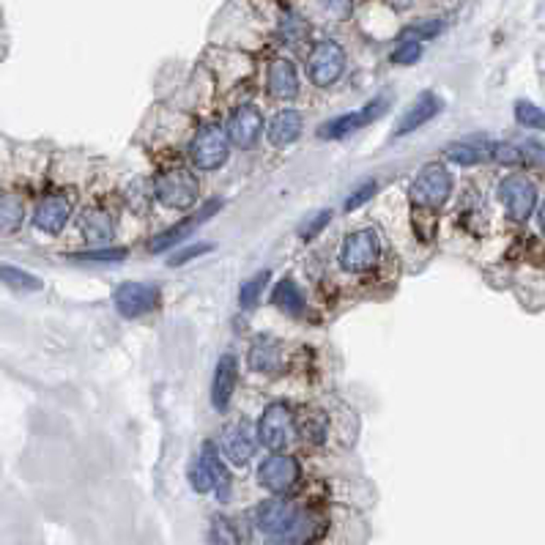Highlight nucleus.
<instances>
[{
  "mask_svg": "<svg viewBox=\"0 0 545 545\" xmlns=\"http://www.w3.org/2000/svg\"><path fill=\"white\" fill-rule=\"evenodd\" d=\"M452 189H455V181H452L449 170L441 162H427L414 176L409 187V197L419 211H439L447 206V200L452 197Z\"/></svg>",
  "mask_w": 545,
  "mask_h": 545,
  "instance_id": "obj_1",
  "label": "nucleus"
},
{
  "mask_svg": "<svg viewBox=\"0 0 545 545\" xmlns=\"http://www.w3.org/2000/svg\"><path fill=\"white\" fill-rule=\"evenodd\" d=\"M151 187H154V197L159 203L173 211H189L200 197V184L187 167L159 170Z\"/></svg>",
  "mask_w": 545,
  "mask_h": 545,
  "instance_id": "obj_2",
  "label": "nucleus"
},
{
  "mask_svg": "<svg viewBox=\"0 0 545 545\" xmlns=\"http://www.w3.org/2000/svg\"><path fill=\"white\" fill-rule=\"evenodd\" d=\"M381 261V239L372 227H357L340 244L337 264L349 274H365Z\"/></svg>",
  "mask_w": 545,
  "mask_h": 545,
  "instance_id": "obj_3",
  "label": "nucleus"
},
{
  "mask_svg": "<svg viewBox=\"0 0 545 545\" xmlns=\"http://www.w3.org/2000/svg\"><path fill=\"white\" fill-rule=\"evenodd\" d=\"M257 441L272 452L288 449L296 439V414L285 403H269L257 419Z\"/></svg>",
  "mask_w": 545,
  "mask_h": 545,
  "instance_id": "obj_4",
  "label": "nucleus"
},
{
  "mask_svg": "<svg viewBox=\"0 0 545 545\" xmlns=\"http://www.w3.org/2000/svg\"><path fill=\"white\" fill-rule=\"evenodd\" d=\"M346 64H349L346 50L332 39H324L307 55V77L315 88H329V85H334L342 77Z\"/></svg>",
  "mask_w": 545,
  "mask_h": 545,
  "instance_id": "obj_5",
  "label": "nucleus"
},
{
  "mask_svg": "<svg viewBox=\"0 0 545 545\" xmlns=\"http://www.w3.org/2000/svg\"><path fill=\"white\" fill-rule=\"evenodd\" d=\"M231 157V140L219 124H203L192 140V165L203 173L219 170Z\"/></svg>",
  "mask_w": 545,
  "mask_h": 545,
  "instance_id": "obj_6",
  "label": "nucleus"
},
{
  "mask_svg": "<svg viewBox=\"0 0 545 545\" xmlns=\"http://www.w3.org/2000/svg\"><path fill=\"white\" fill-rule=\"evenodd\" d=\"M159 288L149 282H121L116 294H112V304H116V312L127 321L142 319L159 307Z\"/></svg>",
  "mask_w": 545,
  "mask_h": 545,
  "instance_id": "obj_7",
  "label": "nucleus"
},
{
  "mask_svg": "<svg viewBox=\"0 0 545 545\" xmlns=\"http://www.w3.org/2000/svg\"><path fill=\"white\" fill-rule=\"evenodd\" d=\"M387 110H389V99H387V96H376L372 102H367L362 110L346 112V116H337V119H332L329 124H324V127L319 129V137H324V140H346V137H351L354 132L370 127L372 121H379Z\"/></svg>",
  "mask_w": 545,
  "mask_h": 545,
  "instance_id": "obj_8",
  "label": "nucleus"
},
{
  "mask_svg": "<svg viewBox=\"0 0 545 545\" xmlns=\"http://www.w3.org/2000/svg\"><path fill=\"white\" fill-rule=\"evenodd\" d=\"M299 474H302L299 461L294 455H285V452H272L266 461L257 466V482L274 496L288 494L299 482Z\"/></svg>",
  "mask_w": 545,
  "mask_h": 545,
  "instance_id": "obj_9",
  "label": "nucleus"
},
{
  "mask_svg": "<svg viewBox=\"0 0 545 545\" xmlns=\"http://www.w3.org/2000/svg\"><path fill=\"white\" fill-rule=\"evenodd\" d=\"M264 129H266V121L261 116V110H257L255 104H249V102L239 104L231 112V119H227V127H225L231 146H236L242 151L255 149L257 140H261V134H264Z\"/></svg>",
  "mask_w": 545,
  "mask_h": 545,
  "instance_id": "obj_10",
  "label": "nucleus"
},
{
  "mask_svg": "<svg viewBox=\"0 0 545 545\" xmlns=\"http://www.w3.org/2000/svg\"><path fill=\"white\" fill-rule=\"evenodd\" d=\"M499 200L504 203L510 219L526 222L532 217L534 206H537V189L526 176L512 173V176H504L499 181Z\"/></svg>",
  "mask_w": 545,
  "mask_h": 545,
  "instance_id": "obj_11",
  "label": "nucleus"
},
{
  "mask_svg": "<svg viewBox=\"0 0 545 545\" xmlns=\"http://www.w3.org/2000/svg\"><path fill=\"white\" fill-rule=\"evenodd\" d=\"M255 436H257L255 427L247 419H234V422H227L225 430H222L219 449L234 466H244V464L252 461V455H255Z\"/></svg>",
  "mask_w": 545,
  "mask_h": 545,
  "instance_id": "obj_12",
  "label": "nucleus"
},
{
  "mask_svg": "<svg viewBox=\"0 0 545 545\" xmlns=\"http://www.w3.org/2000/svg\"><path fill=\"white\" fill-rule=\"evenodd\" d=\"M72 219V200L61 192L44 195L34 209V227L47 236H58Z\"/></svg>",
  "mask_w": 545,
  "mask_h": 545,
  "instance_id": "obj_13",
  "label": "nucleus"
},
{
  "mask_svg": "<svg viewBox=\"0 0 545 545\" xmlns=\"http://www.w3.org/2000/svg\"><path fill=\"white\" fill-rule=\"evenodd\" d=\"M219 209H222V200H219V197L209 200V203H203L197 211H192L189 217H184L179 225L170 227V231L159 234V236L149 244V249H151V252H165V249H170V247H176L181 239H187V236L195 231V227H200L206 219H211Z\"/></svg>",
  "mask_w": 545,
  "mask_h": 545,
  "instance_id": "obj_14",
  "label": "nucleus"
},
{
  "mask_svg": "<svg viewBox=\"0 0 545 545\" xmlns=\"http://www.w3.org/2000/svg\"><path fill=\"white\" fill-rule=\"evenodd\" d=\"M266 88L280 102H294L299 96V72H296V64L291 58H282V55L272 58L269 66H266Z\"/></svg>",
  "mask_w": 545,
  "mask_h": 545,
  "instance_id": "obj_15",
  "label": "nucleus"
},
{
  "mask_svg": "<svg viewBox=\"0 0 545 545\" xmlns=\"http://www.w3.org/2000/svg\"><path fill=\"white\" fill-rule=\"evenodd\" d=\"M299 510L285 499H269L255 510V526L266 534H288Z\"/></svg>",
  "mask_w": 545,
  "mask_h": 545,
  "instance_id": "obj_16",
  "label": "nucleus"
},
{
  "mask_svg": "<svg viewBox=\"0 0 545 545\" xmlns=\"http://www.w3.org/2000/svg\"><path fill=\"white\" fill-rule=\"evenodd\" d=\"M236 381H239V362L234 354H222L214 370L211 379V406L214 411L225 414L227 406H231L234 392H236Z\"/></svg>",
  "mask_w": 545,
  "mask_h": 545,
  "instance_id": "obj_17",
  "label": "nucleus"
},
{
  "mask_svg": "<svg viewBox=\"0 0 545 545\" xmlns=\"http://www.w3.org/2000/svg\"><path fill=\"white\" fill-rule=\"evenodd\" d=\"M441 110H444L441 96L430 94V91L419 94V96L414 99V104L403 112V116H400V121H397V127H395V134L403 137V134H409V132H417L419 127H425V124L434 121Z\"/></svg>",
  "mask_w": 545,
  "mask_h": 545,
  "instance_id": "obj_18",
  "label": "nucleus"
},
{
  "mask_svg": "<svg viewBox=\"0 0 545 545\" xmlns=\"http://www.w3.org/2000/svg\"><path fill=\"white\" fill-rule=\"evenodd\" d=\"M247 362L255 372H280L285 367V351L280 346V340L272 337H257L252 342V349L247 354Z\"/></svg>",
  "mask_w": 545,
  "mask_h": 545,
  "instance_id": "obj_19",
  "label": "nucleus"
},
{
  "mask_svg": "<svg viewBox=\"0 0 545 545\" xmlns=\"http://www.w3.org/2000/svg\"><path fill=\"white\" fill-rule=\"evenodd\" d=\"M200 461H203V466H206V472H209V477H211V491L217 494V499H219V502H227V499H231V485H234V480H231V472H227V466H225V461H222V455H219L217 444L206 441L203 449H200Z\"/></svg>",
  "mask_w": 545,
  "mask_h": 545,
  "instance_id": "obj_20",
  "label": "nucleus"
},
{
  "mask_svg": "<svg viewBox=\"0 0 545 545\" xmlns=\"http://www.w3.org/2000/svg\"><path fill=\"white\" fill-rule=\"evenodd\" d=\"M302 112L296 110H280L277 116L266 124V137L272 146L282 149V146H291V142L299 140L302 134Z\"/></svg>",
  "mask_w": 545,
  "mask_h": 545,
  "instance_id": "obj_21",
  "label": "nucleus"
},
{
  "mask_svg": "<svg viewBox=\"0 0 545 545\" xmlns=\"http://www.w3.org/2000/svg\"><path fill=\"white\" fill-rule=\"evenodd\" d=\"M80 231L91 244L102 247L112 239V234H116V219H112V214L104 209H88L80 217Z\"/></svg>",
  "mask_w": 545,
  "mask_h": 545,
  "instance_id": "obj_22",
  "label": "nucleus"
},
{
  "mask_svg": "<svg viewBox=\"0 0 545 545\" xmlns=\"http://www.w3.org/2000/svg\"><path fill=\"white\" fill-rule=\"evenodd\" d=\"M272 304L277 310H282L285 315H291V319H299V315L304 312L307 302H304V294L299 291V285L291 280V277H285L274 285V291H272Z\"/></svg>",
  "mask_w": 545,
  "mask_h": 545,
  "instance_id": "obj_23",
  "label": "nucleus"
},
{
  "mask_svg": "<svg viewBox=\"0 0 545 545\" xmlns=\"http://www.w3.org/2000/svg\"><path fill=\"white\" fill-rule=\"evenodd\" d=\"M447 159L461 167L491 162V142H452L447 149Z\"/></svg>",
  "mask_w": 545,
  "mask_h": 545,
  "instance_id": "obj_24",
  "label": "nucleus"
},
{
  "mask_svg": "<svg viewBox=\"0 0 545 545\" xmlns=\"http://www.w3.org/2000/svg\"><path fill=\"white\" fill-rule=\"evenodd\" d=\"M25 222V203L17 195H4L0 197V236L17 234Z\"/></svg>",
  "mask_w": 545,
  "mask_h": 545,
  "instance_id": "obj_25",
  "label": "nucleus"
},
{
  "mask_svg": "<svg viewBox=\"0 0 545 545\" xmlns=\"http://www.w3.org/2000/svg\"><path fill=\"white\" fill-rule=\"evenodd\" d=\"M296 434H302V439H307L310 444H324L329 436L326 417L321 411H307L302 419H296Z\"/></svg>",
  "mask_w": 545,
  "mask_h": 545,
  "instance_id": "obj_26",
  "label": "nucleus"
},
{
  "mask_svg": "<svg viewBox=\"0 0 545 545\" xmlns=\"http://www.w3.org/2000/svg\"><path fill=\"white\" fill-rule=\"evenodd\" d=\"M0 282H6L14 291H39L42 288V280L36 274L25 272L19 266H9V264H0Z\"/></svg>",
  "mask_w": 545,
  "mask_h": 545,
  "instance_id": "obj_27",
  "label": "nucleus"
},
{
  "mask_svg": "<svg viewBox=\"0 0 545 545\" xmlns=\"http://www.w3.org/2000/svg\"><path fill=\"white\" fill-rule=\"evenodd\" d=\"M80 264H121L127 261V249L121 247H99V249H82L72 255Z\"/></svg>",
  "mask_w": 545,
  "mask_h": 545,
  "instance_id": "obj_28",
  "label": "nucleus"
},
{
  "mask_svg": "<svg viewBox=\"0 0 545 545\" xmlns=\"http://www.w3.org/2000/svg\"><path fill=\"white\" fill-rule=\"evenodd\" d=\"M515 121H518L521 127H526V129L545 132V110H540L529 99H518V102H515Z\"/></svg>",
  "mask_w": 545,
  "mask_h": 545,
  "instance_id": "obj_29",
  "label": "nucleus"
},
{
  "mask_svg": "<svg viewBox=\"0 0 545 545\" xmlns=\"http://www.w3.org/2000/svg\"><path fill=\"white\" fill-rule=\"evenodd\" d=\"M491 162L504 165V167H518V165H526L524 146H512V142H491Z\"/></svg>",
  "mask_w": 545,
  "mask_h": 545,
  "instance_id": "obj_30",
  "label": "nucleus"
},
{
  "mask_svg": "<svg viewBox=\"0 0 545 545\" xmlns=\"http://www.w3.org/2000/svg\"><path fill=\"white\" fill-rule=\"evenodd\" d=\"M266 282H269V272H261V274H255L252 280H247L242 285V291H239V304L242 310H252L257 304V299H261L264 288H266Z\"/></svg>",
  "mask_w": 545,
  "mask_h": 545,
  "instance_id": "obj_31",
  "label": "nucleus"
},
{
  "mask_svg": "<svg viewBox=\"0 0 545 545\" xmlns=\"http://www.w3.org/2000/svg\"><path fill=\"white\" fill-rule=\"evenodd\" d=\"M419 58H422V42H414V39H403L392 50V64L395 66H411Z\"/></svg>",
  "mask_w": 545,
  "mask_h": 545,
  "instance_id": "obj_32",
  "label": "nucleus"
},
{
  "mask_svg": "<svg viewBox=\"0 0 545 545\" xmlns=\"http://www.w3.org/2000/svg\"><path fill=\"white\" fill-rule=\"evenodd\" d=\"M315 6H319L321 17L340 22V19H349V17H351L354 0H315Z\"/></svg>",
  "mask_w": 545,
  "mask_h": 545,
  "instance_id": "obj_33",
  "label": "nucleus"
},
{
  "mask_svg": "<svg viewBox=\"0 0 545 545\" xmlns=\"http://www.w3.org/2000/svg\"><path fill=\"white\" fill-rule=\"evenodd\" d=\"M444 31V19H425L411 25L403 34V39H414V42H425V39H436Z\"/></svg>",
  "mask_w": 545,
  "mask_h": 545,
  "instance_id": "obj_34",
  "label": "nucleus"
},
{
  "mask_svg": "<svg viewBox=\"0 0 545 545\" xmlns=\"http://www.w3.org/2000/svg\"><path fill=\"white\" fill-rule=\"evenodd\" d=\"M214 249V244H209V242H203V244H192V247H184V249H179L173 257H170V266H184V264H189V261H195V257H200V255H206V252H211Z\"/></svg>",
  "mask_w": 545,
  "mask_h": 545,
  "instance_id": "obj_35",
  "label": "nucleus"
},
{
  "mask_svg": "<svg viewBox=\"0 0 545 545\" xmlns=\"http://www.w3.org/2000/svg\"><path fill=\"white\" fill-rule=\"evenodd\" d=\"M329 219H332V211H329V209H324V211H319L315 217H310V219L302 225V239H304V242L315 239V236H319L324 227L329 225Z\"/></svg>",
  "mask_w": 545,
  "mask_h": 545,
  "instance_id": "obj_36",
  "label": "nucleus"
},
{
  "mask_svg": "<svg viewBox=\"0 0 545 545\" xmlns=\"http://www.w3.org/2000/svg\"><path fill=\"white\" fill-rule=\"evenodd\" d=\"M376 181H365V184H359L351 195H349V200H346V211H357L359 206H365L367 200L376 195Z\"/></svg>",
  "mask_w": 545,
  "mask_h": 545,
  "instance_id": "obj_37",
  "label": "nucleus"
},
{
  "mask_svg": "<svg viewBox=\"0 0 545 545\" xmlns=\"http://www.w3.org/2000/svg\"><path fill=\"white\" fill-rule=\"evenodd\" d=\"M189 482H192V487L197 494H209L211 491V477H209V472H206V466H203V461H195V466L189 469Z\"/></svg>",
  "mask_w": 545,
  "mask_h": 545,
  "instance_id": "obj_38",
  "label": "nucleus"
},
{
  "mask_svg": "<svg viewBox=\"0 0 545 545\" xmlns=\"http://www.w3.org/2000/svg\"><path fill=\"white\" fill-rule=\"evenodd\" d=\"M266 545H299L296 540H291V537H285V534H274Z\"/></svg>",
  "mask_w": 545,
  "mask_h": 545,
  "instance_id": "obj_39",
  "label": "nucleus"
},
{
  "mask_svg": "<svg viewBox=\"0 0 545 545\" xmlns=\"http://www.w3.org/2000/svg\"><path fill=\"white\" fill-rule=\"evenodd\" d=\"M540 227L545 231V200H542V206H540Z\"/></svg>",
  "mask_w": 545,
  "mask_h": 545,
  "instance_id": "obj_40",
  "label": "nucleus"
}]
</instances>
